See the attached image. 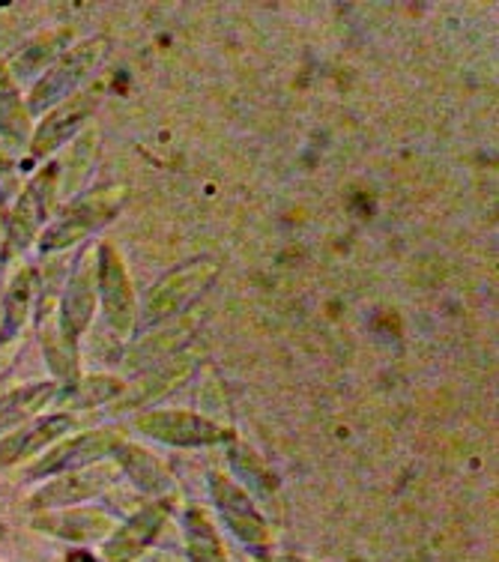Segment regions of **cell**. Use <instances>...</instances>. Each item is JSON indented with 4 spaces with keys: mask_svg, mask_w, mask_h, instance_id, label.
I'll list each match as a JSON object with an SVG mask.
<instances>
[{
    "mask_svg": "<svg viewBox=\"0 0 499 562\" xmlns=\"http://www.w3.org/2000/svg\"><path fill=\"white\" fill-rule=\"evenodd\" d=\"M263 562H305V560H296V557H263Z\"/></svg>",
    "mask_w": 499,
    "mask_h": 562,
    "instance_id": "20",
    "label": "cell"
},
{
    "mask_svg": "<svg viewBox=\"0 0 499 562\" xmlns=\"http://www.w3.org/2000/svg\"><path fill=\"white\" fill-rule=\"evenodd\" d=\"M165 520V508L150 506L144 508L141 515H135V518L123 527V530L109 541V548H105V557L111 562H129L132 557H138V553L150 544V539L156 536V530L162 527Z\"/></svg>",
    "mask_w": 499,
    "mask_h": 562,
    "instance_id": "7",
    "label": "cell"
},
{
    "mask_svg": "<svg viewBox=\"0 0 499 562\" xmlns=\"http://www.w3.org/2000/svg\"><path fill=\"white\" fill-rule=\"evenodd\" d=\"M141 431H147L156 440L162 443H174V446H204V443H216V440H225L228 434L222 431L218 425L206 419H197L192 413H180V411H159L144 416Z\"/></svg>",
    "mask_w": 499,
    "mask_h": 562,
    "instance_id": "2",
    "label": "cell"
},
{
    "mask_svg": "<svg viewBox=\"0 0 499 562\" xmlns=\"http://www.w3.org/2000/svg\"><path fill=\"white\" fill-rule=\"evenodd\" d=\"M93 109H97V97H88V93L64 99V102L43 120V126L36 130V135H33V156H45V153H52L55 147H60V144L81 126V120L88 117Z\"/></svg>",
    "mask_w": 499,
    "mask_h": 562,
    "instance_id": "4",
    "label": "cell"
},
{
    "mask_svg": "<svg viewBox=\"0 0 499 562\" xmlns=\"http://www.w3.org/2000/svg\"><path fill=\"white\" fill-rule=\"evenodd\" d=\"M57 52H60V36L55 40H39L36 45H31L22 57H19V64H15V76H33L39 66H48L57 60Z\"/></svg>",
    "mask_w": 499,
    "mask_h": 562,
    "instance_id": "17",
    "label": "cell"
},
{
    "mask_svg": "<svg viewBox=\"0 0 499 562\" xmlns=\"http://www.w3.org/2000/svg\"><path fill=\"white\" fill-rule=\"evenodd\" d=\"M209 485H213L216 506L222 508V515H225V520L230 524V530L237 532L246 544H263V541H266V527H263V520L258 518V512H254V503L249 499V494H242L237 485H230L228 479L222 476L209 479Z\"/></svg>",
    "mask_w": 499,
    "mask_h": 562,
    "instance_id": "3",
    "label": "cell"
},
{
    "mask_svg": "<svg viewBox=\"0 0 499 562\" xmlns=\"http://www.w3.org/2000/svg\"><path fill=\"white\" fill-rule=\"evenodd\" d=\"M0 132H3V138L15 140V144L31 135L27 111L22 109V99L15 93L12 76L3 66H0Z\"/></svg>",
    "mask_w": 499,
    "mask_h": 562,
    "instance_id": "12",
    "label": "cell"
},
{
    "mask_svg": "<svg viewBox=\"0 0 499 562\" xmlns=\"http://www.w3.org/2000/svg\"><path fill=\"white\" fill-rule=\"evenodd\" d=\"M90 314H93V276L88 272V258H81L64 296V314H60V321H64L66 336L76 338L88 326Z\"/></svg>",
    "mask_w": 499,
    "mask_h": 562,
    "instance_id": "8",
    "label": "cell"
},
{
    "mask_svg": "<svg viewBox=\"0 0 499 562\" xmlns=\"http://www.w3.org/2000/svg\"><path fill=\"white\" fill-rule=\"evenodd\" d=\"M99 288H102V296H105L109 317H114V324L126 326L132 314L129 281L123 276V267H120L117 255H114L111 246H102V255H99Z\"/></svg>",
    "mask_w": 499,
    "mask_h": 562,
    "instance_id": "9",
    "label": "cell"
},
{
    "mask_svg": "<svg viewBox=\"0 0 499 562\" xmlns=\"http://www.w3.org/2000/svg\"><path fill=\"white\" fill-rule=\"evenodd\" d=\"M111 213V204H90L78 206L69 213V218H64L60 225H55L48 231V237L43 239V249H57V246H69L72 239L88 234V227L105 222V216Z\"/></svg>",
    "mask_w": 499,
    "mask_h": 562,
    "instance_id": "13",
    "label": "cell"
},
{
    "mask_svg": "<svg viewBox=\"0 0 499 562\" xmlns=\"http://www.w3.org/2000/svg\"><path fill=\"white\" fill-rule=\"evenodd\" d=\"M234 464H237V470L242 476L249 479L251 485L258 487V491H263V497L270 494V476H266V470L254 461V454H249L246 449H237V452H234Z\"/></svg>",
    "mask_w": 499,
    "mask_h": 562,
    "instance_id": "18",
    "label": "cell"
},
{
    "mask_svg": "<svg viewBox=\"0 0 499 562\" xmlns=\"http://www.w3.org/2000/svg\"><path fill=\"white\" fill-rule=\"evenodd\" d=\"M213 276V267L206 263H195L189 270L177 272L171 279L165 281L162 288H156L150 293V303H147V321H156V317H168L171 312H177L180 305H185V300H192L206 281Z\"/></svg>",
    "mask_w": 499,
    "mask_h": 562,
    "instance_id": "5",
    "label": "cell"
},
{
    "mask_svg": "<svg viewBox=\"0 0 499 562\" xmlns=\"http://www.w3.org/2000/svg\"><path fill=\"white\" fill-rule=\"evenodd\" d=\"M120 461H123V467L129 470V476L144 491H165V487H171V479H168L162 464L152 454L135 449V446H126V449H120Z\"/></svg>",
    "mask_w": 499,
    "mask_h": 562,
    "instance_id": "16",
    "label": "cell"
},
{
    "mask_svg": "<svg viewBox=\"0 0 499 562\" xmlns=\"http://www.w3.org/2000/svg\"><path fill=\"white\" fill-rule=\"evenodd\" d=\"M185 539H189V560L192 562H225L216 532L197 508L185 515Z\"/></svg>",
    "mask_w": 499,
    "mask_h": 562,
    "instance_id": "15",
    "label": "cell"
},
{
    "mask_svg": "<svg viewBox=\"0 0 499 562\" xmlns=\"http://www.w3.org/2000/svg\"><path fill=\"white\" fill-rule=\"evenodd\" d=\"M69 425H72L69 416H52V419L33 422L27 431L15 434L12 440H7V443L0 446V464H10L15 458H24V454L36 452L39 446L52 443V440L60 437Z\"/></svg>",
    "mask_w": 499,
    "mask_h": 562,
    "instance_id": "11",
    "label": "cell"
},
{
    "mask_svg": "<svg viewBox=\"0 0 499 562\" xmlns=\"http://www.w3.org/2000/svg\"><path fill=\"white\" fill-rule=\"evenodd\" d=\"M114 392H117V383H111V380H90V383H84V386L76 392V401L78 404H88V401L109 398Z\"/></svg>",
    "mask_w": 499,
    "mask_h": 562,
    "instance_id": "19",
    "label": "cell"
},
{
    "mask_svg": "<svg viewBox=\"0 0 499 562\" xmlns=\"http://www.w3.org/2000/svg\"><path fill=\"white\" fill-rule=\"evenodd\" d=\"M114 437L111 434H90V437H81L76 443L57 449L55 454H48L43 461V467H36V473H52V470H76V467L88 464V461H97L105 452L114 449Z\"/></svg>",
    "mask_w": 499,
    "mask_h": 562,
    "instance_id": "10",
    "label": "cell"
},
{
    "mask_svg": "<svg viewBox=\"0 0 499 562\" xmlns=\"http://www.w3.org/2000/svg\"><path fill=\"white\" fill-rule=\"evenodd\" d=\"M69 562H93V557H90V553H72Z\"/></svg>",
    "mask_w": 499,
    "mask_h": 562,
    "instance_id": "21",
    "label": "cell"
},
{
    "mask_svg": "<svg viewBox=\"0 0 499 562\" xmlns=\"http://www.w3.org/2000/svg\"><path fill=\"white\" fill-rule=\"evenodd\" d=\"M52 177H55V168L43 171L36 180H33L24 195L19 198L15 204V213H12V243L15 246H27L36 231H39V222L45 216V204H48V195H52Z\"/></svg>",
    "mask_w": 499,
    "mask_h": 562,
    "instance_id": "6",
    "label": "cell"
},
{
    "mask_svg": "<svg viewBox=\"0 0 499 562\" xmlns=\"http://www.w3.org/2000/svg\"><path fill=\"white\" fill-rule=\"evenodd\" d=\"M109 52V43L105 40H93V43H84L72 48L69 55L57 57L52 69L45 72V78L39 85L33 87L31 93V111H45L55 102H64L69 99V93L81 85V78L88 76L90 69L102 60V55Z\"/></svg>",
    "mask_w": 499,
    "mask_h": 562,
    "instance_id": "1",
    "label": "cell"
},
{
    "mask_svg": "<svg viewBox=\"0 0 499 562\" xmlns=\"http://www.w3.org/2000/svg\"><path fill=\"white\" fill-rule=\"evenodd\" d=\"M52 392H55L52 383H36V386H24V390H15L10 392V395H3V398H0V431L15 425V422L27 419L33 411H39Z\"/></svg>",
    "mask_w": 499,
    "mask_h": 562,
    "instance_id": "14",
    "label": "cell"
}]
</instances>
